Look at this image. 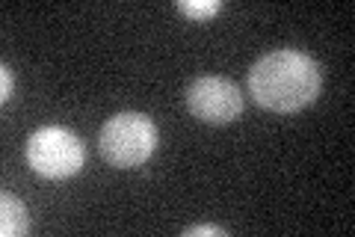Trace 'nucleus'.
Instances as JSON below:
<instances>
[{
    "label": "nucleus",
    "instance_id": "obj_1",
    "mask_svg": "<svg viewBox=\"0 0 355 237\" xmlns=\"http://www.w3.org/2000/svg\"><path fill=\"white\" fill-rule=\"evenodd\" d=\"M320 63L296 48L270 51L249 69V95L272 113H296L308 107L320 95Z\"/></svg>",
    "mask_w": 355,
    "mask_h": 237
},
{
    "label": "nucleus",
    "instance_id": "obj_2",
    "mask_svg": "<svg viewBox=\"0 0 355 237\" xmlns=\"http://www.w3.org/2000/svg\"><path fill=\"white\" fill-rule=\"evenodd\" d=\"M104 161L119 169H137L157 149V125L142 113H116L98 137Z\"/></svg>",
    "mask_w": 355,
    "mask_h": 237
},
{
    "label": "nucleus",
    "instance_id": "obj_3",
    "mask_svg": "<svg viewBox=\"0 0 355 237\" xmlns=\"http://www.w3.org/2000/svg\"><path fill=\"white\" fill-rule=\"evenodd\" d=\"M27 161L44 178H69L83 169L86 145L83 140L62 125H44L30 133Z\"/></svg>",
    "mask_w": 355,
    "mask_h": 237
},
{
    "label": "nucleus",
    "instance_id": "obj_4",
    "mask_svg": "<svg viewBox=\"0 0 355 237\" xmlns=\"http://www.w3.org/2000/svg\"><path fill=\"white\" fill-rule=\"evenodd\" d=\"M187 104H190L193 116L210 125H228L243 113V95L234 81L219 74H205L193 81L187 89Z\"/></svg>",
    "mask_w": 355,
    "mask_h": 237
},
{
    "label": "nucleus",
    "instance_id": "obj_5",
    "mask_svg": "<svg viewBox=\"0 0 355 237\" xmlns=\"http://www.w3.org/2000/svg\"><path fill=\"white\" fill-rule=\"evenodd\" d=\"M27 229H30V217H27L24 202L12 193H3L0 196V234L21 237V234H27Z\"/></svg>",
    "mask_w": 355,
    "mask_h": 237
},
{
    "label": "nucleus",
    "instance_id": "obj_6",
    "mask_svg": "<svg viewBox=\"0 0 355 237\" xmlns=\"http://www.w3.org/2000/svg\"><path fill=\"white\" fill-rule=\"evenodd\" d=\"M175 9L190 18H210L219 13V0H175Z\"/></svg>",
    "mask_w": 355,
    "mask_h": 237
},
{
    "label": "nucleus",
    "instance_id": "obj_7",
    "mask_svg": "<svg viewBox=\"0 0 355 237\" xmlns=\"http://www.w3.org/2000/svg\"><path fill=\"white\" fill-rule=\"evenodd\" d=\"M196 234H214V237H225L228 234V229H222V225H190V229H184V237H196Z\"/></svg>",
    "mask_w": 355,
    "mask_h": 237
},
{
    "label": "nucleus",
    "instance_id": "obj_8",
    "mask_svg": "<svg viewBox=\"0 0 355 237\" xmlns=\"http://www.w3.org/2000/svg\"><path fill=\"white\" fill-rule=\"evenodd\" d=\"M0 77H3V86H0V101H9L12 98V69L3 63L0 65Z\"/></svg>",
    "mask_w": 355,
    "mask_h": 237
}]
</instances>
